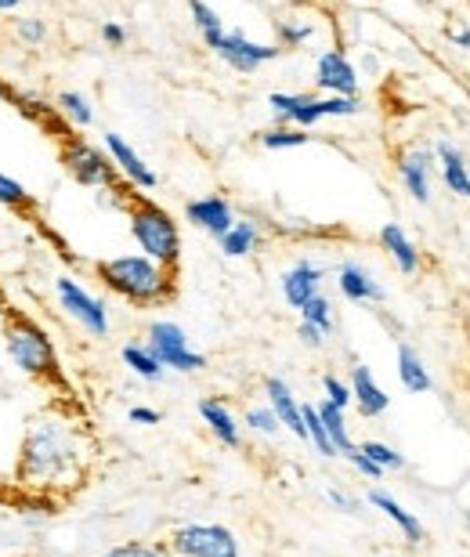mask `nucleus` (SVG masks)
I'll use <instances>...</instances> for the list:
<instances>
[{
  "label": "nucleus",
  "instance_id": "obj_1",
  "mask_svg": "<svg viewBox=\"0 0 470 557\" xmlns=\"http://www.w3.org/2000/svg\"><path fill=\"white\" fill-rule=\"evenodd\" d=\"M95 460V438L65 409H44L22 434L15 478L22 488H33L40 496H62L84 485Z\"/></svg>",
  "mask_w": 470,
  "mask_h": 557
},
{
  "label": "nucleus",
  "instance_id": "obj_2",
  "mask_svg": "<svg viewBox=\"0 0 470 557\" xmlns=\"http://www.w3.org/2000/svg\"><path fill=\"white\" fill-rule=\"evenodd\" d=\"M95 275L102 278L109 294H116L134 308L171 305L177 294V269H166L145 253H116V258L98 261Z\"/></svg>",
  "mask_w": 470,
  "mask_h": 557
},
{
  "label": "nucleus",
  "instance_id": "obj_3",
  "mask_svg": "<svg viewBox=\"0 0 470 557\" xmlns=\"http://www.w3.org/2000/svg\"><path fill=\"white\" fill-rule=\"evenodd\" d=\"M123 210H127L131 239L138 243L145 258L160 261L166 269H177V261H182V228H177L171 210L160 207L145 193H131Z\"/></svg>",
  "mask_w": 470,
  "mask_h": 557
},
{
  "label": "nucleus",
  "instance_id": "obj_4",
  "mask_svg": "<svg viewBox=\"0 0 470 557\" xmlns=\"http://www.w3.org/2000/svg\"><path fill=\"white\" fill-rule=\"evenodd\" d=\"M4 348L11 355V362L33 381L44 384H62V366L59 351H54L51 337L44 333L40 322H33L22 311H8L4 315Z\"/></svg>",
  "mask_w": 470,
  "mask_h": 557
},
{
  "label": "nucleus",
  "instance_id": "obj_5",
  "mask_svg": "<svg viewBox=\"0 0 470 557\" xmlns=\"http://www.w3.org/2000/svg\"><path fill=\"white\" fill-rule=\"evenodd\" d=\"M59 160L65 166V174L84 188H98V193H123V188H131L120 177L113 156L106 152V145L98 149L95 141H87L81 135H62Z\"/></svg>",
  "mask_w": 470,
  "mask_h": 557
},
{
  "label": "nucleus",
  "instance_id": "obj_6",
  "mask_svg": "<svg viewBox=\"0 0 470 557\" xmlns=\"http://www.w3.org/2000/svg\"><path fill=\"white\" fill-rule=\"evenodd\" d=\"M54 297H59V308L84 333H91V337H109V326H113V322H109L106 300L95 297L84 283H76L73 275H59L54 278Z\"/></svg>",
  "mask_w": 470,
  "mask_h": 557
},
{
  "label": "nucleus",
  "instance_id": "obj_7",
  "mask_svg": "<svg viewBox=\"0 0 470 557\" xmlns=\"http://www.w3.org/2000/svg\"><path fill=\"white\" fill-rule=\"evenodd\" d=\"M145 344H149L156 359L174 373H203L207 370V355H199L193 344H188V333L171 319H156L149 326V341Z\"/></svg>",
  "mask_w": 470,
  "mask_h": 557
},
{
  "label": "nucleus",
  "instance_id": "obj_8",
  "mask_svg": "<svg viewBox=\"0 0 470 557\" xmlns=\"http://www.w3.org/2000/svg\"><path fill=\"white\" fill-rule=\"evenodd\" d=\"M171 550L177 557H239V540L228 525L188 521L171 532Z\"/></svg>",
  "mask_w": 470,
  "mask_h": 557
},
{
  "label": "nucleus",
  "instance_id": "obj_9",
  "mask_svg": "<svg viewBox=\"0 0 470 557\" xmlns=\"http://www.w3.org/2000/svg\"><path fill=\"white\" fill-rule=\"evenodd\" d=\"M221 62L228 65V70L243 73V76H253L261 65L275 62L279 54H283V48L279 44H261V40H250L243 29H228L225 40H221V48L214 51Z\"/></svg>",
  "mask_w": 470,
  "mask_h": 557
},
{
  "label": "nucleus",
  "instance_id": "obj_10",
  "mask_svg": "<svg viewBox=\"0 0 470 557\" xmlns=\"http://www.w3.org/2000/svg\"><path fill=\"white\" fill-rule=\"evenodd\" d=\"M434 171H438V160H434V149H428V145H412L398 156V182L412 203L428 207L434 199Z\"/></svg>",
  "mask_w": 470,
  "mask_h": 557
},
{
  "label": "nucleus",
  "instance_id": "obj_11",
  "mask_svg": "<svg viewBox=\"0 0 470 557\" xmlns=\"http://www.w3.org/2000/svg\"><path fill=\"white\" fill-rule=\"evenodd\" d=\"M268 109H272L275 124L311 131L319 127L326 113H322V95H305V91H272L268 95Z\"/></svg>",
  "mask_w": 470,
  "mask_h": 557
},
{
  "label": "nucleus",
  "instance_id": "obj_12",
  "mask_svg": "<svg viewBox=\"0 0 470 557\" xmlns=\"http://www.w3.org/2000/svg\"><path fill=\"white\" fill-rule=\"evenodd\" d=\"M316 87L322 95H344V98H358L362 91V76H358L355 62L344 54L341 48H330L319 54L316 62Z\"/></svg>",
  "mask_w": 470,
  "mask_h": 557
},
{
  "label": "nucleus",
  "instance_id": "obj_13",
  "mask_svg": "<svg viewBox=\"0 0 470 557\" xmlns=\"http://www.w3.org/2000/svg\"><path fill=\"white\" fill-rule=\"evenodd\" d=\"M106 152L113 156L120 177L131 188H138V193H152V188L160 185V177H156L152 166L141 160V152L134 149V145L123 135H116V131H106Z\"/></svg>",
  "mask_w": 470,
  "mask_h": 557
},
{
  "label": "nucleus",
  "instance_id": "obj_14",
  "mask_svg": "<svg viewBox=\"0 0 470 557\" xmlns=\"http://www.w3.org/2000/svg\"><path fill=\"white\" fill-rule=\"evenodd\" d=\"M322 278H326L322 264H316L311 258H297L283 275H279V289H283L286 305L300 311L311 297L322 294Z\"/></svg>",
  "mask_w": 470,
  "mask_h": 557
},
{
  "label": "nucleus",
  "instance_id": "obj_15",
  "mask_svg": "<svg viewBox=\"0 0 470 557\" xmlns=\"http://www.w3.org/2000/svg\"><path fill=\"white\" fill-rule=\"evenodd\" d=\"M337 289L344 294V300L351 305H384L387 289L384 283L373 275V269H366L362 261H344L337 269Z\"/></svg>",
  "mask_w": 470,
  "mask_h": 557
},
{
  "label": "nucleus",
  "instance_id": "obj_16",
  "mask_svg": "<svg viewBox=\"0 0 470 557\" xmlns=\"http://www.w3.org/2000/svg\"><path fill=\"white\" fill-rule=\"evenodd\" d=\"M185 221L193 228L207 232V236L221 239L239 218H235V210H232V203L225 196H199V199H193V203L185 207Z\"/></svg>",
  "mask_w": 470,
  "mask_h": 557
},
{
  "label": "nucleus",
  "instance_id": "obj_17",
  "mask_svg": "<svg viewBox=\"0 0 470 557\" xmlns=\"http://www.w3.org/2000/svg\"><path fill=\"white\" fill-rule=\"evenodd\" d=\"M264 395H268V406L275 409L279 423L294 434V438L308 442V423H305V403L294 395V387L286 381H279V376H268L264 381Z\"/></svg>",
  "mask_w": 470,
  "mask_h": 557
},
{
  "label": "nucleus",
  "instance_id": "obj_18",
  "mask_svg": "<svg viewBox=\"0 0 470 557\" xmlns=\"http://www.w3.org/2000/svg\"><path fill=\"white\" fill-rule=\"evenodd\" d=\"M348 384H351V395H355V409H358V413H362L366 420L384 417L387 409H391V395L376 384V376H373V370H369L366 362H355V366H351Z\"/></svg>",
  "mask_w": 470,
  "mask_h": 557
},
{
  "label": "nucleus",
  "instance_id": "obj_19",
  "mask_svg": "<svg viewBox=\"0 0 470 557\" xmlns=\"http://www.w3.org/2000/svg\"><path fill=\"white\" fill-rule=\"evenodd\" d=\"M380 250L387 253L391 261H395V269L401 272V275H417L420 272V264H423V253H420V247L412 243V236L406 228L398 225V221H387L384 228H380Z\"/></svg>",
  "mask_w": 470,
  "mask_h": 557
},
{
  "label": "nucleus",
  "instance_id": "obj_20",
  "mask_svg": "<svg viewBox=\"0 0 470 557\" xmlns=\"http://www.w3.org/2000/svg\"><path fill=\"white\" fill-rule=\"evenodd\" d=\"M434 160H438V177L442 185L449 188L453 196L470 199V163L460 145L453 141H438L434 145Z\"/></svg>",
  "mask_w": 470,
  "mask_h": 557
},
{
  "label": "nucleus",
  "instance_id": "obj_21",
  "mask_svg": "<svg viewBox=\"0 0 470 557\" xmlns=\"http://www.w3.org/2000/svg\"><path fill=\"white\" fill-rule=\"evenodd\" d=\"M366 499H369V507H376L387 521H395V529L401 532V536H406L409 547H417V543H423V521H420L417 515H412V510L401 507L395 496L384 493V488H369V496H366Z\"/></svg>",
  "mask_w": 470,
  "mask_h": 557
},
{
  "label": "nucleus",
  "instance_id": "obj_22",
  "mask_svg": "<svg viewBox=\"0 0 470 557\" xmlns=\"http://www.w3.org/2000/svg\"><path fill=\"white\" fill-rule=\"evenodd\" d=\"M199 417H203L210 434H214L225 449H239L243 445V423L235 420V413L221 398H203V403H199Z\"/></svg>",
  "mask_w": 470,
  "mask_h": 557
},
{
  "label": "nucleus",
  "instance_id": "obj_23",
  "mask_svg": "<svg viewBox=\"0 0 470 557\" xmlns=\"http://www.w3.org/2000/svg\"><path fill=\"white\" fill-rule=\"evenodd\" d=\"M395 370H398V381L406 387L409 395H431V370L423 366V355L412 348V344H398L395 351Z\"/></svg>",
  "mask_w": 470,
  "mask_h": 557
},
{
  "label": "nucleus",
  "instance_id": "obj_24",
  "mask_svg": "<svg viewBox=\"0 0 470 557\" xmlns=\"http://www.w3.org/2000/svg\"><path fill=\"white\" fill-rule=\"evenodd\" d=\"M218 247L225 258H250V253L261 247V228L253 225V221H235V225L225 232V236L218 239Z\"/></svg>",
  "mask_w": 470,
  "mask_h": 557
},
{
  "label": "nucleus",
  "instance_id": "obj_25",
  "mask_svg": "<svg viewBox=\"0 0 470 557\" xmlns=\"http://www.w3.org/2000/svg\"><path fill=\"white\" fill-rule=\"evenodd\" d=\"M188 11H193V26L199 29V37H203V44L210 51L221 48V40H225V22H221V15L214 8L207 4V0H188Z\"/></svg>",
  "mask_w": 470,
  "mask_h": 557
},
{
  "label": "nucleus",
  "instance_id": "obj_26",
  "mask_svg": "<svg viewBox=\"0 0 470 557\" xmlns=\"http://www.w3.org/2000/svg\"><path fill=\"white\" fill-rule=\"evenodd\" d=\"M123 355V362H127V370L134 376H141L145 384H156V381H163V373H166V366L156 359L149 344H127V348L120 351Z\"/></svg>",
  "mask_w": 470,
  "mask_h": 557
},
{
  "label": "nucleus",
  "instance_id": "obj_27",
  "mask_svg": "<svg viewBox=\"0 0 470 557\" xmlns=\"http://www.w3.org/2000/svg\"><path fill=\"white\" fill-rule=\"evenodd\" d=\"M54 109L65 116V124L70 127H91L95 124V106L84 91H62L59 98H54Z\"/></svg>",
  "mask_w": 470,
  "mask_h": 557
},
{
  "label": "nucleus",
  "instance_id": "obj_28",
  "mask_svg": "<svg viewBox=\"0 0 470 557\" xmlns=\"http://www.w3.org/2000/svg\"><path fill=\"white\" fill-rule=\"evenodd\" d=\"M344 413H348V409L333 406V403H326V398L319 403V417H322V423H326L333 445H337L341 456H348V453H355V442H351V434H348V417H344Z\"/></svg>",
  "mask_w": 470,
  "mask_h": 557
},
{
  "label": "nucleus",
  "instance_id": "obj_29",
  "mask_svg": "<svg viewBox=\"0 0 470 557\" xmlns=\"http://www.w3.org/2000/svg\"><path fill=\"white\" fill-rule=\"evenodd\" d=\"M0 207L15 210V214H33V210H37V199H33V193L18 182V177L0 171Z\"/></svg>",
  "mask_w": 470,
  "mask_h": 557
},
{
  "label": "nucleus",
  "instance_id": "obj_30",
  "mask_svg": "<svg viewBox=\"0 0 470 557\" xmlns=\"http://www.w3.org/2000/svg\"><path fill=\"white\" fill-rule=\"evenodd\" d=\"M305 423H308V445H311V449H316L319 456H326V460L341 456L337 445H333V438H330L326 423H322V417H319V406L305 403Z\"/></svg>",
  "mask_w": 470,
  "mask_h": 557
},
{
  "label": "nucleus",
  "instance_id": "obj_31",
  "mask_svg": "<svg viewBox=\"0 0 470 557\" xmlns=\"http://www.w3.org/2000/svg\"><path fill=\"white\" fill-rule=\"evenodd\" d=\"M311 135L308 131H300V127H286V124H275V127H268L264 135H261V145L268 152H283V149H300V145H308Z\"/></svg>",
  "mask_w": 470,
  "mask_h": 557
},
{
  "label": "nucleus",
  "instance_id": "obj_32",
  "mask_svg": "<svg viewBox=\"0 0 470 557\" xmlns=\"http://www.w3.org/2000/svg\"><path fill=\"white\" fill-rule=\"evenodd\" d=\"M358 449H362L373 463L384 467V471H401V467H406V456H401L395 445H387V442L366 438V442H358Z\"/></svg>",
  "mask_w": 470,
  "mask_h": 557
},
{
  "label": "nucleus",
  "instance_id": "obj_33",
  "mask_svg": "<svg viewBox=\"0 0 470 557\" xmlns=\"http://www.w3.org/2000/svg\"><path fill=\"white\" fill-rule=\"evenodd\" d=\"M316 37V26L308 18H283L279 22V48H305V44Z\"/></svg>",
  "mask_w": 470,
  "mask_h": 557
},
{
  "label": "nucleus",
  "instance_id": "obj_34",
  "mask_svg": "<svg viewBox=\"0 0 470 557\" xmlns=\"http://www.w3.org/2000/svg\"><path fill=\"white\" fill-rule=\"evenodd\" d=\"M300 322H308V326H319L322 333H333V300L326 294L311 297L305 308H300Z\"/></svg>",
  "mask_w": 470,
  "mask_h": 557
},
{
  "label": "nucleus",
  "instance_id": "obj_35",
  "mask_svg": "<svg viewBox=\"0 0 470 557\" xmlns=\"http://www.w3.org/2000/svg\"><path fill=\"white\" fill-rule=\"evenodd\" d=\"M243 423L250 428L253 434H264V438H275L279 431H283V423H279V417H275V409L272 406H250L243 413Z\"/></svg>",
  "mask_w": 470,
  "mask_h": 557
},
{
  "label": "nucleus",
  "instance_id": "obj_36",
  "mask_svg": "<svg viewBox=\"0 0 470 557\" xmlns=\"http://www.w3.org/2000/svg\"><path fill=\"white\" fill-rule=\"evenodd\" d=\"M322 392H326V403H333V406H341V409L355 406L351 384H348V381H341L337 373H326V376H322Z\"/></svg>",
  "mask_w": 470,
  "mask_h": 557
},
{
  "label": "nucleus",
  "instance_id": "obj_37",
  "mask_svg": "<svg viewBox=\"0 0 470 557\" xmlns=\"http://www.w3.org/2000/svg\"><path fill=\"white\" fill-rule=\"evenodd\" d=\"M15 37H18L22 44H29V48H40V44L48 40V26H44L40 18L26 15V18H18V22H15Z\"/></svg>",
  "mask_w": 470,
  "mask_h": 557
},
{
  "label": "nucleus",
  "instance_id": "obj_38",
  "mask_svg": "<svg viewBox=\"0 0 470 557\" xmlns=\"http://www.w3.org/2000/svg\"><path fill=\"white\" fill-rule=\"evenodd\" d=\"M102 557H166V550L152 547V543H120V547L106 550Z\"/></svg>",
  "mask_w": 470,
  "mask_h": 557
},
{
  "label": "nucleus",
  "instance_id": "obj_39",
  "mask_svg": "<svg viewBox=\"0 0 470 557\" xmlns=\"http://www.w3.org/2000/svg\"><path fill=\"white\" fill-rule=\"evenodd\" d=\"M348 463L355 467V471L358 474H362V478H369V482H380V478H384L387 471H384V467H380V463H373V460H369V456L362 453V449H358V445H355V453H348Z\"/></svg>",
  "mask_w": 470,
  "mask_h": 557
},
{
  "label": "nucleus",
  "instance_id": "obj_40",
  "mask_svg": "<svg viewBox=\"0 0 470 557\" xmlns=\"http://www.w3.org/2000/svg\"><path fill=\"white\" fill-rule=\"evenodd\" d=\"M131 423H141V428H152V423H160V409L152 406H131Z\"/></svg>",
  "mask_w": 470,
  "mask_h": 557
},
{
  "label": "nucleus",
  "instance_id": "obj_41",
  "mask_svg": "<svg viewBox=\"0 0 470 557\" xmlns=\"http://www.w3.org/2000/svg\"><path fill=\"white\" fill-rule=\"evenodd\" d=\"M326 499H330V504L337 507V510H344V515H358V499L348 496V493H341V488H330Z\"/></svg>",
  "mask_w": 470,
  "mask_h": 557
},
{
  "label": "nucleus",
  "instance_id": "obj_42",
  "mask_svg": "<svg viewBox=\"0 0 470 557\" xmlns=\"http://www.w3.org/2000/svg\"><path fill=\"white\" fill-rule=\"evenodd\" d=\"M102 40L109 44V48H123V44H127V29H123L120 22H106V26H102Z\"/></svg>",
  "mask_w": 470,
  "mask_h": 557
},
{
  "label": "nucleus",
  "instance_id": "obj_43",
  "mask_svg": "<svg viewBox=\"0 0 470 557\" xmlns=\"http://www.w3.org/2000/svg\"><path fill=\"white\" fill-rule=\"evenodd\" d=\"M445 37H449L456 48L470 51V26H463V22H453V26H445Z\"/></svg>",
  "mask_w": 470,
  "mask_h": 557
},
{
  "label": "nucleus",
  "instance_id": "obj_44",
  "mask_svg": "<svg viewBox=\"0 0 470 557\" xmlns=\"http://www.w3.org/2000/svg\"><path fill=\"white\" fill-rule=\"evenodd\" d=\"M300 341L308 344V348H322V344H326V333H322L319 326H308V322H300Z\"/></svg>",
  "mask_w": 470,
  "mask_h": 557
},
{
  "label": "nucleus",
  "instance_id": "obj_45",
  "mask_svg": "<svg viewBox=\"0 0 470 557\" xmlns=\"http://www.w3.org/2000/svg\"><path fill=\"white\" fill-rule=\"evenodd\" d=\"M362 73H366V76H376V73H380V62H376V54H369V51L362 54Z\"/></svg>",
  "mask_w": 470,
  "mask_h": 557
},
{
  "label": "nucleus",
  "instance_id": "obj_46",
  "mask_svg": "<svg viewBox=\"0 0 470 557\" xmlns=\"http://www.w3.org/2000/svg\"><path fill=\"white\" fill-rule=\"evenodd\" d=\"M15 98H18V91L4 81V76H0V102H15Z\"/></svg>",
  "mask_w": 470,
  "mask_h": 557
},
{
  "label": "nucleus",
  "instance_id": "obj_47",
  "mask_svg": "<svg viewBox=\"0 0 470 557\" xmlns=\"http://www.w3.org/2000/svg\"><path fill=\"white\" fill-rule=\"evenodd\" d=\"M22 4V0H0V15H4V11H15Z\"/></svg>",
  "mask_w": 470,
  "mask_h": 557
},
{
  "label": "nucleus",
  "instance_id": "obj_48",
  "mask_svg": "<svg viewBox=\"0 0 470 557\" xmlns=\"http://www.w3.org/2000/svg\"><path fill=\"white\" fill-rule=\"evenodd\" d=\"M467 525H470V510H467Z\"/></svg>",
  "mask_w": 470,
  "mask_h": 557
}]
</instances>
